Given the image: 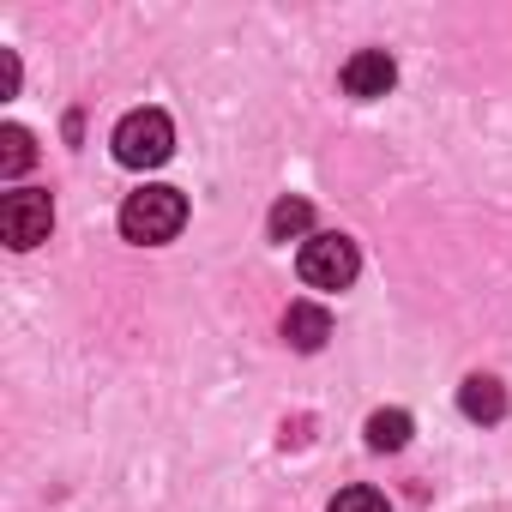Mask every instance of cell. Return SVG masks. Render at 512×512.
I'll return each instance as SVG.
<instances>
[{
    "label": "cell",
    "mask_w": 512,
    "mask_h": 512,
    "mask_svg": "<svg viewBox=\"0 0 512 512\" xmlns=\"http://www.w3.org/2000/svg\"><path fill=\"white\" fill-rule=\"evenodd\" d=\"M181 223H187V193H175V187H139V193H127V205H121V235L139 241V247L175 241Z\"/></svg>",
    "instance_id": "cell-1"
},
{
    "label": "cell",
    "mask_w": 512,
    "mask_h": 512,
    "mask_svg": "<svg viewBox=\"0 0 512 512\" xmlns=\"http://www.w3.org/2000/svg\"><path fill=\"white\" fill-rule=\"evenodd\" d=\"M115 163H127V169H157V163H169V151H175V127H169V115L163 109H133V115H121V127H115Z\"/></svg>",
    "instance_id": "cell-2"
},
{
    "label": "cell",
    "mask_w": 512,
    "mask_h": 512,
    "mask_svg": "<svg viewBox=\"0 0 512 512\" xmlns=\"http://www.w3.org/2000/svg\"><path fill=\"white\" fill-rule=\"evenodd\" d=\"M296 266H302V284H314V290H350L362 272V253L350 235H308Z\"/></svg>",
    "instance_id": "cell-3"
},
{
    "label": "cell",
    "mask_w": 512,
    "mask_h": 512,
    "mask_svg": "<svg viewBox=\"0 0 512 512\" xmlns=\"http://www.w3.org/2000/svg\"><path fill=\"white\" fill-rule=\"evenodd\" d=\"M49 229H55V205H49V193H37V187H19V193H7L0 199V241L7 247H37V241H49Z\"/></svg>",
    "instance_id": "cell-4"
},
{
    "label": "cell",
    "mask_w": 512,
    "mask_h": 512,
    "mask_svg": "<svg viewBox=\"0 0 512 512\" xmlns=\"http://www.w3.org/2000/svg\"><path fill=\"white\" fill-rule=\"evenodd\" d=\"M338 85H344V97L374 103V97H386V91L398 85V61H392L386 49H356V55L344 61V73H338Z\"/></svg>",
    "instance_id": "cell-5"
},
{
    "label": "cell",
    "mask_w": 512,
    "mask_h": 512,
    "mask_svg": "<svg viewBox=\"0 0 512 512\" xmlns=\"http://www.w3.org/2000/svg\"><path fill=\"white\" fill-rule=\"evenodd\" d=\"M284 338H290V350L314 356V350L332 338V314H326L320 302H290V314H284Z\"/></svg>",
    "instance_id": "cell-6"
},
{
    "label": "cell",
    "mask_w": 512,
    "mask_h": 512,
    "mask_svg": "<svg viewBox=\"0 0 512 512\" xmlns=\"http://www.w3.org/2000/svg\"><path fill=\"white\" fill-rule=\"evenodd\" d=\"M458 410H464L470 422H500V416H506V386H500L494 374H470V380L458 386Z\"/></svg>",
    "instance_id": "cell-7"
},
{
    "label": "cell",
    "mask_w": 512,
    "mask_h": 512,
    "mask_svg": "<svg viewBox=\"0 0 512 512\" xmlns=\"http://www.w3.org/2000/svg\"><path fill=\"white\" fill-rule=\"evenodd\" d=\"M266 229H272V241H296V235L314 229V205L308 199H278L272 217H266Z\"/></svg>",
    "instance_id": "cell-8"
},
{
    "label": "cell",
    "mask_w": 512,
    "mask_h": 512,
    "mask_svg": "<svg viewBox=\"0 0 512 512\" xmlns=\"http://www.w3.org/2000/svg\"><path fill=\"white\" fill-rule=\"evenodd\" d=\"M404 440H410V416L404 410H374L368 416V446L374 452H398Z\"/></svg>",
    "instance_id": "cell-9"
},
{
    "label": "cell",
    "mask_w": 512,
    "mask_h": 512,
    "mask_svg": "<svg viewBox=\"0 0 512 512\" xmlns=\"http://www.w3.org/2000/svg\"><path fill=\"white\" fill-rule=\"evenodd\" d=\"M37 163V145L25 127H0V175H25Z\"/></svg>",
    "instance_id": "cell-10"
},
{
    "label": "cell",
    "mask_w": 512,
    "mask_h": 512,
    "mask_svg": "<svg viewBox=\"0 0 512 512\" xmlns=\"http://www.w3.org/2000/svg\"><path fill=\"white\" fill-rule=\"evenodd\" d=\"M332 512H392V506H386L380 488H362V482H356V488H344V494L332 500Z\"/></svg>",
    "instance_id": "cell-11"
},
{
    "label": "cell",
    "mask_w": 512,
    "mask_h": 512,
    "mask_svg": "<svg viewBox=\"0 0 512 512\" xmlns=\"http://www.w3.org/2000/svg\"><path fill=\"white\" fill-rule=\"evenodd\" d=\"M0 91H19V61H13V49H0Z\"/></svg>",
    "instance_id": "cell-12"
}]
</instances>
